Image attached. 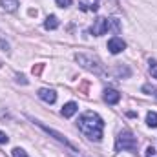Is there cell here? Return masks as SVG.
I'll return each instance as SVG.
<instances>
[{
  "label": "cell",
  "instance_id": "6da1fadb",
  "mask_svg": "<svg viewBox=\"0 0 157 157\" xmlns=\"http://www.w3.org/2000/svg\"><path fill=\"white\" fill-rule=\"evenodd\" d=\"M78 130L91 141H101L102 139V132H104V121L93 112H86L82 113L77 121Z\"/></svg>",
  "mask_w": 157,
  "mask_h": 157
},
{
  "label": "cell",
  "instance_id": "7a4b0ae2",
  "mask_svg": "<svg viewBox=\"0 0 157 157\" xmlns=\"http://www.w3.org/2000/svg\"><path fill=\"white\" fill-rule=\"evenodd\" d=\"M115 148H117V150H130V152H133V150L137 148V139L133 137V133H132L130 130H122L117 137Z\"/></svg>",
  "mask_w": 157,
  "mask_h": 157
},
{
  "label": "cell",
  "instance_id": "3957f363",
  "mask_svg": "<svg viewBox=\"0 0 157 157\" xmlns=\"http://www.w3.org/2000/svg\"><path fill=\"white\" fill-rule=\"evenodd\" d=\"M112 24H115V20H112V18H104V17H99V18L93 22V26H91V33H93L95 37H101V35H104L106 31L112 29Z\"/></svg>",
  "mask_w": 157,
  "mask_h": 157
},
{
  "label": "cell",
  "instance_id": "277c9868",
  "mask_svg": "<svg viewBox=\"0 0 157 157\" xmlns=\"http://www.w3.org/2000/svg\"><path fill=\"white\" fill-rule=\"evenodd\" d=\"M75 59H77L86 70H90V71H93V73H101V71H102V68L99 66V60H97V59H91L90 55H77Z\"/></svg>",
  "mask_w": 157,
  "mask_h": 157
},
{
  "label": "cell",
  "instance_id": "5b68a950",
  "mask_svg": "<svg viewBox=\"0 0 157 157\" xmlns=\"http://www.w3.org/2000/svg\"><path fill=\"white\" fill-rule=\"evenodd\" d=\"M35 122L39 124V126L42 128V130H44V132H48L49 135H53V137H55L57 141H60V143H64V144H66L68 148H71L73 152H77V148H75V146H73V144H71V143H70V141H68V139H66V137L62 135V133H59V132H55V130H51V128H48V126H44V124H42V122H39V121H35Z\"/></svg>",
  "mask_w": 157,
  "mask_h": 157
},
{
  "label": "cell",
  "instance_id": "8992f818",
  "mask_svg": "<svg viewBox=\"0 0 157 157\" xmlns=\"http://www.w3.org/2000/svg\"><path fill=\"white\" fill-rule=\"evenodd\" d=\"M124 48H126L124 40L119 39V37H113V39L108 40V49H110V53H113V55H117V53H121V51H124Z\"/></svg>",
  "mask_w": 157,
  "mask_h": 157
},
{
  "label": "cell",
  "instance_id": "52a82bcc",
  "mask_svg": "<svg viewBox=\"0 0 157 157\" xmlns=\"http://www.w3.org/2000/svg\"><path fill=\"white\" fill-rule=\"evenodd\" d=\"M39 97L44 101V102H48V104H53V102L57 101V93H55L53 90H48V88L39 90Z\"/></svg>",
  "mask_w": 157,
  "mask_h": 157
},
{
  "label": "cell",
  "instance_id": "ba28073f",
  "mask_svg": "<svg viewBox=\"0 0 157 157\" xmlns=\"http://www.w3.org/2000/svg\"><path fill=\"white\" fill-rule=\"evenodd\" d=\"M119 99H121V93H119L117 90H112V88L104 90V101L108 104H117Z\"/></svg>",
  "mask_w": 157,
  "mask_h": 157
},
{
  "label": "cell",
  "instance_id": "9c48e42d",
  "mask_svg": "<svg viewBox=\"0 0 157 157\" xmlns=\"http://www.w3.org/2000/svg\"><path fill=\"white\" fill-rule=\"evenodd\" d=\"M77 110H78L77 102H66V104L62 106V115H64V117H73V115L77 113Z\"/></svg>",
  "mask_w": 157,
  "mask_h": 157
},
{
  "label": "cell",
  "instance_id": "30bf717a",
  "mask_svg": "<svg viewBox=\"0 0 157 157\" xmlns=\"http://www.w3.org/2000/svg\"><path fill=\"white\" fill-rule=\"evenodd\" d=\"M78 7L82 11H97L99 4L97 2H88V0H78Z\"/></svg>",
  "mask_w": 157,
  "mask_h": 157
},
{
  "label": "cell",
  "instance_id": "8fae6325",
  "mask_svg": "<svg viewBox=\"0 0 157 157\" xmlns=\"http://www.w3.org/2000/svg\"><path fill=\"white\" fill-rule=\"evenodd\" d=\"M0 6H2L7 13H13V11H17V7H18V0H0Z\"/></svg>",
  "mask_w": 157,
  "mask_h": 157
},
{
  "label": "cell",
  "instance_id": "7c38bea8",
  "mask_svg": "<svg viewBox=\"0 0 157 157\" xmlns=\"http://www.w3.org/2000/svg\"><path fill=\"white\" fill-rule=\"evenodd\" d=\"M44 28H46V29H57V28H59V18H57L55 15H49V17L46 18V22H44Z\"/></svg>",
  "mask_w": 157,
  "mask_h": 157
},
{
  "label": "cell",
  "instance_id": "4fadbf2b",
  "mask_svg": "<svg viewBox=\"0 0 157 157\" xmlns=\"http://www.w3.org/2000/svg\"><path fill=\"white\" fill-rule=\"evenodd\" d=\"M146 124H148L150 128H157V113L155 112H150V113L146 115Z\"/></svg>",
  "mask_w": 157,
  "mask_h": 157
},
{
  "label": "cell",
  "instance_id": "5bb4252c",
  "mask_svg": "<svg viewBox=\"0 0 157 157\" xmlns=\"http://www.w3.org/2000/svg\"><path fill=\"white\" fill-rule=\"evenodd\" d=\"M143 91H146L148 95H154V97H157V88H155V86H150V84H144V86H143Z\"/></svg>",
  "mask_w": 157,
  "mask_h": 157
},
{
  "label": "cell",
  "instance_id": "9a60e30c",
  "mask_svg": "<svg viewBox=\"0 0 157 157\" xmlns=\"http://www.w3.org/2000/svg\"><path fill=\"white\" fill-rule=\"evenodd\" d=\"M13 157H29V155H28L22 148H15V150H13Z\"/></svg>",
  "mask_w": 157,
  "mask_h": 157
},
{
  "label": "cell",
  "instance_id": "2e32d148",
  "mask_svg": "<svg viewBox=\"0 0 157 157\" xmlns=\"http://www.w3.org/2000/svg\"><path fill=\"white\" fill-rule=\"evenodd\" d=\"M150 73L154 78H157V62H154V60H150Z\"/></svg>",
  "mask_w": 157,
  "mask_h": 157
},
{
  "label": "cell",
  "instance_id": "e0dca14e",
  "mask_svg": "<svg viewBox=\"0 0 157 157\" xmlns=\"http://www.w3.org/2000/svg\"><path fill=\"white\" fill-rule=\"evenodd\" d=\"M57 2V6H60V7H70L71 6V0H55Z\"/></svg>",
  "mask_w": 157,
  "mask_h": 157
},
{
  "label": "cell",
  "instance_id": "ac0fdd59",
  "mask_svg": "<svg viewBox=\"0 0 157 157\" xmlns=\"http://www.w3.org/2000/svg\"><path fill=\"white\" fill-rule=\"evenodd\" d=\"M146 157H155V148L154 146H148L146 148Z\"/></svg>",
  "mask_w": 157,
  "mask_h": 157
},
{
  "label": "cell",
  "instance_id": "d6986e66",
  "mask_svg": "<svg viewBox=\"0 0 157 157\" xmlns=\"http://www.w3.org/2000/svg\"><path fill=\"white\" fill-rule=\"evenodd\" d=\"M7 141H9V137H7L4 132H0V144H6Z\"/></svg>",
  "mask_w": 157,
  "mask_h": 157
},
{
  "label": "cell",
  "instance_id": "ffe728a7",
  "mask_svg": "<svg viewBox=\"0 0 157 157\" xmlns=\"http://www.w3.org/2000/svg\"><path fill=\"white\" fill-rule=\"evenodd\" d=\"M97 2H99V0H97Z\"/></svg>",
  "mask_w": 157,
  "mask_h": 157
}]
</instances>
